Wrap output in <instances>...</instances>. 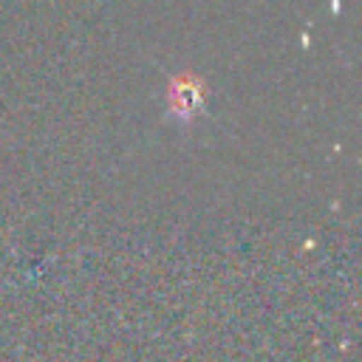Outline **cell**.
I'll return each mask as SVG.
<instances>
[{
  "mask_svg": "<svg viewBox=\"0 0 362 362\" xmlns=\"http://www.w3.org/2000/svg\"><path fill=\"white\" fill-rule=\"evenodd\" d=\"M201 85L189 76H178L173 82V90H170V105L178 116H189V110H195L201 105Z\"/></svg>",
  "mask_w": 362,
  "mask_h": 362,
  "instance_id": "1",
  "label": "cell"
}]
</instances>
